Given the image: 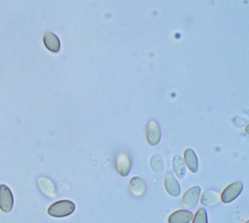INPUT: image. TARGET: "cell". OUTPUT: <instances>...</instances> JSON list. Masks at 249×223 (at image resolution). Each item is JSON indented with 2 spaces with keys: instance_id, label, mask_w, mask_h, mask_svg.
Masks as SVG:
<instances>
[{
  "instance_id": "6da1fadb",
  "label": "cell",
  "mask_w": 249,
  "mask_h": 223,
  "mask_svg": "<svg viewBox=\"0 0 249 223\" xmlns=\"http://www.w3.org/2000/svg\"><path fill=\"white\" fill-rule=\"evenodd\" d=\"M75 204L69 200H61L53 203L48 208V214L53 217H66L73 213Z\"/></svg>"
},
{
  "instance_id": "7a4b0ae2",
  "label": "cell",
  "mask_w": 249,
  "mask_h": 223,
  "mask_svg": "<svg viewBox=\"0 0 249 223\" xmlns=\"http://www.w3.org/2000/svg\"><path fill=\"white\" fill-rule=\"evenodd\" d=\"M242 189H243V184L240 181L232 182L223 190L220 199L225 204L231 203L240 195V193L242 192Z\"/></svg>"
},
{
  "instance_id": "3957f363",
  "label": "cell",
  "mask_w": 249,
  "mask_h": 223,
  "mask_svg": "<svg viewBox=\"0 0 249 223\" xmlns=\"http://www.w3.org/2000/svg\"><path fill=\"white\" fill-rule=\"evenodd\" d=\"M14 206V197L10 188L5 185H0V209L4 212H10Z\"/></svg>"
},
{
  "instance_id": "277c9868",
  "label": "cell",
  "mask_w": 249,
  "mask_h": 223,
  "mask_svg": "<svg viewBox=\"0 0 249 223\" xmlns=\"http://www.w3.org/2000/svg\"><path fill=\"white\" fill-rule=\"evenodd\" d=\"M200 195V188L198 186H194L188 189L181 200V204L186 208H193L196 205Z\"/></svg>"
},
{
  "instance_id": "5b68a950",
  "label": "cell",
  "mask_w": 249,
  "mask_h": 223,
  "mask_svg": "<svg viewBox=\"0 0 249 223\" xmlns=\"http://www.w3.org/2000/svg\"><path fill=\"white\" fill-rule=\"evenodd\" d=\"M160 136H161V132H160V129L158 122L154 120L150 121L146 128V139L148 143L152 146L158 145L160 140Z\"/></svg>"
},
{
  "instance_id": "8992f818",
  "label": "cell",
  "mask_w": 249,
  "mask_h": 223,
  "mask_svg": "<svg viewBox=\"0 0 249 223\" xmlns=\"http://www.w3.org/2000/svg\"><path fill=\"white\" fill-rule=\"evenodd\" d=\"M115 166L117 171L122 176H127L131 168V161L126 153L121 152L115 158Z\"/></svg>"
},
{
  "instance_id": "52a82bcc",
  "label": "cell",
  "mask_w": 249,
  "mask_h": 223,
  "mask_svg": "<svg viewBox=\"0 0 249 223\" xmlns=\"http://www.w3.org/2000/svg\"><path fill=\"white\" fill-rule=\"evenodd\" d=\"M37 185L42 194H44L46 197L54 199L56 197V189L54 186V183L46 176H40L37 179Z\"/></svg>"
},
{
  "instance_id": "ba28073f",
  "label": "cell",
  "mask_w": 249,
  "mask_h": 223,
  "mask_svg": "<svg viewBox=\"0 0 249 223\" xmlns=\"http://www.w3.org/2000/svg\"><path fill=\"white\" fill-rule=\"evenodd\" d=\"M164 188L166 192L172 197H178L181 193L179 182L170 172H167L164 176Z\"/></svg>"
},
{
  "instance_id": "9c48e42d",
  "label": "cell",
  "mask_w": 249,
  "mask_h": 223,
  "mask_svg": "<svg viewBox=\"0 0 249 223\" xmlns=\"http://www.w3.org/2000/svg\"><path fill=\"white\" fill-rule=\"evenodd\" d=\"M193 213L187 209H179L171 213L168 217V223H190Z\"/></svg>"
},
{
  "instance_id": "30bf717a",
  "label": "cell",
  "mask_w": 249,
  "mask_h": 223,
  "mask_svg": "<svg viewBox=\"0 0 249 223\" xmlns=\"http://www.w3.org/2000/svg\"><path fill=\"white\" fill-rule=\"evenodd\" d=\"M221 199L217 191L215 190H206L202 193L200 197V203L205 206H214L220 203Z\"/></svg>"
},
{
  "instance_id": "8fae6325",
  "label": "cell",
  "mask_w": 249,
  "mask_h": 223,
  "mask_svg": "<svg viewBox=\"0 0 249 223\" xmlns=\"http://www.w3.org/2000/svg\"><path fill=\"white\" fill-rule=\"evenodd\" d=\"M44 44L46 48L53 52V53H57L60 50V41L58 37L53 33V32H46L43 37Z\"/></svg>"
},
{
  "instance_id": "7c38bea8",
  "label": "cell",
  "mask_w": 249,
  "mask_h": 223,
  "mask_svg": "<svg viewBox=\"0 0 249 223\" xmlns=\"http://www.w3.org/2000/svg\"><path fill=\"white\" fill-rule=\"evenodd\" d=\"M129 190L134 196H142L146 192V184L142 178L138 176L132 177L129 181Z\"/></svg>"
},
{
  "instance_id": "4fadbf2b",
  "label": "cell",
  "mask_w": 249,
  "mask_h": 223,
  "mask_svg": "<svg viewBox=\"0 0 249 223\" xmlns=\"http://www.w3.org/2000/svg\"><path fill=\"white\" fill-rule=\"evenodd\" d=\"M184 161L188 167V168L192 172H196L197 167H198V163H197V158L195 153V151L191 148H188L184 151Z\"/></svg>"
},
{
  "instance_id": "5bb4252c",
  "label": "cell",
  "mask_w": 249,
  "mask_h": 223,
  "mask_svg": "<svg viewBox=\"0 0 249 223\" xmlns=\"http://www.w3.org/2000/svg\"><path fill=\"white\" fill-rule=\"evenodd\" d=\"M172 166H173V169H174L176 175L180 179H183L184 176L186 175V167H185L184 160L181 158V156H179V155L173 156Z\"/></svg>"
},
{
  "instance_id": "9a60e30c",
  "label": "cell",
  "mask_w": 249,
  "mask_h": 223,
  "mask_svg": "<svg viewBox=\"0 0 249 223\" xmlns=\"http://www.w3.org/2000/svg\"><path fill=\"white\" fill-rule=\"evenodd\" d=\"M150 167L155 172H161L164 168V163L162 158L160 155H154L150 159Z\"/></svg>"
},
{
  "instance_id": "2e32d148",
  "label": "cell",
  "mask_w": 249,
  "mask_h": 223,
  "mask_svg": "<svg viewBox=\"0 0 249 223\" xmlns=\"http://www.w3.org/2000/svg\"><path fill=\"white\" fill-rule=\"evenodd\" d=\"M193 219V223H208L207 220V213L204 208H198L196 212L195 213V216Z\"/></svg>"
},
{
  "instance_id": "e0dca14e",
  "label": "cell",
  "mask_w": 249,
  "mask_h": 223,
  "mask_svg": "<svg viewBox=\"0 0 249 223\" xmlns=\"http://www.w3.org/2000/svg\"><path fill=\"white\" fill-rule=\"evenodd\" d=\"M245 223H249V221H246V222H245Z\"/></svg>"
}]
</instances>
